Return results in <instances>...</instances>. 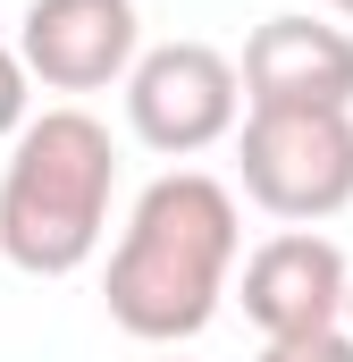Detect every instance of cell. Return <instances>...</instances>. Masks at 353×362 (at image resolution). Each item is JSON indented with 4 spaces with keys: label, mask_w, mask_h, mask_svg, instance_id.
<instances>
[{
    "label": "cell",
    "mask_w": 353,
    "mask_h": 362,
    "mask_svg": "<svg viewBox=\"0 0 353 362\" xmlns=\"http://www.w3.org/2000/svg\"><path fill=\"white\" fill-rule=\"evenodd\" d=\"M244 228H236V194L202 169H169L135 194V219L109 253L101 303L126 337L143 346H185L219 320V295L236 278Z\"/></svg>",
    "instance_id": "6da1fadb"
},
{
    "label": "cell",
    "mask_w": 353,
    "mask_h": 362,
    "mask_svg": "<svg viewBox=\"0 0 353 362\" xmlns=\"http://www.w3.org/2000/svg\"><path fill=\"white\" fill-rule=\"evenodd\" d=\"M118 152L92 110H42L0 169V253L25 278H76L109 236Z\"/></svg>",
    "instance_id": "7a4b0ae2"
},
{
    "label": "cell",
    "mask_w": 353,
    "mask_h": 362,
    "mask_svg": "<svg viewBox=\"0 0 353 362\" xmlns=\"http://www.w3.org/2000/svg\"><path fill=\"white\" fill-rule=\"evenodd\" d=\"M236 169L269 219H337L353 202V110H253L236 127Z\"/></svg>",
    "instance_id": "3957f363"
},
{
    "label": "cell",
    "mask_w": 353,
    "mask_h": 362,
    "mask_svg": "<svg viewBox=\"0 0 353 362\" xmlns=\"http://www.w3.org/2000/svg\"><path fill=\"white\" fill-rule=\"evenodd\" d=\"M244 118V68L210 42H160L135 59L126 76V127L135 144L169 152V160H193L210 144H227Z\"/></svg>",
    "instance_id": "277c9868"
},
{
    "label": "cell",
    "mask_w": 353,
    "mask_h": 362,
    "mask_svg": "<svg viewBox=\"0 0 353 362\" xmlns=\"http://www.w3.org/2000/svg\"><path fill=\"white\" fill-rule=\"evenodd\" d=\"M17 59L51 93H101L118 76H135L143 17H135V0H25Z\"/></svg>",
    "instance_id": "5b68a950"
},
{
    "label": "cell",
    "mask_w": 353,
    "mask_h": 362,
    "mask_svg": "<svg viewBox=\"0 0 353 362\" xmlns=\"http://www.w3.org/2000/svg\"><path fill=\"white\" fill-rule=\"evenodd\" d=\"M244 320L261 337H320V329H345V303H353V270L345 253L311 228H286L269 236L261 253L244 262V286H236Z\"/></svg>",
    "instance_id": "8992f818"
},
{
    "label": "cell",
    "mask_w": 353,
    "mask_h": 362,
    "mask_svg": "<svg viewBox=\"0 0 353 362\" xmlns=\"http://www.w3.org/2000/svg\"><path fill=\"white\" fill-rule=\"evenodd\" d=\"M253 110H353V34L328 17H261L244 42Z\"/></svg>",
    "instance_id": "52a82bcc"
},
{
    "label": "cell",
    "mask_w": 353,
    "mask_h": 362,
    "mask_svg": "<svg viewBox=\"0 0 353 362\" xmlns=\"http://www.w3.org/2000/svg\"><path fill=\"white\" fill-rule=\"evenodd\" d=\"M25 101H34V68L17 59V42H0V144L25 135Z\"/></svg>",
    "instance_id": "ba28073f"
},
{
    "label": "cell",
    "mask_w": 353,
    "mask_h": 362,
    "mask_svg": "<svg viewBox=\"0 0 353 362\" xmlns=\"http://www.w3.org/2000/svg\"><path fill=\"white\" fill-rule=\"evenodd\" d=\"M261 362H353V329H320V337H269Z\"/></svg>",
    "instance_id": "9c48e42d"
},
{
    "label": "cell",
    "mask_w": 353,
    "mask_h": 362,
    "mask_svg": "<svg viewBox=\"0 0 353 362\" xmlns=\"http://www.w3.org/2000/svg\"><path fill=\"white\" fill-rule=\"evenodd\" d=\"M328 8H337V17H353V0H328Z\"/></svg>",
    "instance_id": "30bf717a"
},
{
    "label": "cell",
    "mask_w": 353,
    "mask_h": 362,
    "mask_svg": "<svg viewBox=\"0 0 353 362\" xmlns=\"http://www.w3.org/2000/svg\"><path fill=\"white\" fill-rule=\"evenodd\" d=\"M345 329H353V303H345Z\"/></svg>",
    "instance_id": "8fae6325"
},
{
    "label": "cell",
    "mask_w": 353,
    "mask_h": 362,
    "mask_svg": "<svg viewBox=\"0 0 353 362\" xmlns=\"http://www.w3.org/2000/svg\"><path fill=\"white\" fill-rule=\"evenodd\" d=\"M169 362H176V354H169Z\"/></svg>",
    "instance_id": "7c38bea8"
}]
</instances>
